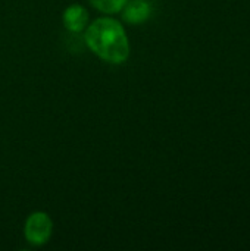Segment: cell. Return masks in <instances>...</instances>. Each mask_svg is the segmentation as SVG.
Listing matches in <instances>:
<instances>
[{"label": "cell", "instance_id": "6da1fadb", "mask_svg": "<svg viewBox=\"0 0 250 251\" xmlns=\"http://www.w3.org/2000/svg\"><path fill=\"white\" fill-rule=\"evenodd\" d=\"M84 31L87 47L102 60L119 65L130 57V40L119 21L109 16L99 18Z\"/></svg>", "mask_w": 250, "mask_h": 251}, {"label": "cell", "instance_id": "3957f363", "mask_svg": "<svg viewBox=\"0 0 250 251\" xmlns=\"http://www.w3.org/2000/svg\"><path fill=\"white\" fill-rule=\"evenodd\" d=\"M152 15V6L147 0H128L122 7V19L130 25L146 22Z\"/></svg>", "mask_w": 250, "mask_h": 251}, {"label": "cell", "instance_id": "5b68a950", "mask_svg": "<svg viewBox=\"0 0 250 251\" xmlns=\"http://www.w3.org/2000/svg\"><path fill=\"white\" fill-rule=\"evenodd\" d=\"M128 0H90L91 6L106 15H113L122 10Z\"/></svg>", "mask_w": 250, "mask_h": 251}, {"label": "cell", "instance_id": "277c9868", "mask_svg": "<svg viewBox=\"0 0 250 251\" xmlns=\"http://www.w3.org/2000/svg\"><path fill=\"white\" fill-rule=\"evenodd\" d=\"M62 22L65 28L71 32H83L88 24V12L84 6L75 3L65 9L62 15Z\"/></svg>", "mask_w": 250, "mask_h": 251}, {"label": "cell", "instance_id": "7a4b0ae2", "mask_svg": "<svg viewBox=\"0 0 250 251\" xmlns=\"http://www.w3.org/2000/svg\"><path fill=\"white\" fill-rule=\"evenodd\" d=\"M53 232V222L46 212H34L25 221L24 235L25 240L35 247L49 243Z\"/></svg>", "mask_w": 250, "mask_h": 251}]
</instances>
